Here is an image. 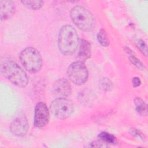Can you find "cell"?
<instances>
[{
    "instance_id": "obj_13",
    "label": "cell",
    "mask_w": 148,
    "mask_h": 148,
    "mask_svg": "<svg viewBox=\"0 0 148 148\" xmlns=\"http://www.w3.org/2000/svg\"><path fill=\"white\" fill-rule=\"evenodd\" d=\"M21 2L26 8L31 10H38L40 9L44 3L43 1H21Z\"/></svg>"
},
{
    "instance_id": "obj_15",
    "label": "cell",
    "mask_w": 148,
    "mask_h": 148,
    "mask_svg": "<svg viewBox=\"0 0 148 148\" xmlns=\"http://www.w3.org/2000/svg\"><path fill=\"white\" fill-rule=\"evenodd\" d=\"M99 138L106 143H114L116 142V138L114 135L106 132H102L99 135Z\"/></svg>"
},
{
    "instance_id": "obj_6",
    "label": "cell",
    "mask_w": 148,
    "mask_h": 148,
    "mask_svg": "<svg viewBox=\"0 0 148 148\" xmlns=\"http://www.w3.org/2000/svg\"><path fill=\"white\" fill-rule=\"evenodd\" d=\"M67 75L72 83L80 86L87 80L88 71L83 62L77 61L69 65L67 69Z\"/></svg>"
},
{
    "instance_id": "obj_14",
    "label": "cell",
    "mask_w": 148,
    "mask_h": 148,
    "mask_svg": "<svg viewBox=\"0 0 148 148\" xmlns=\"http://www.w3.org/2000/svg\"><path fill=\"white\" fill-rule=\"evenodd\" d=\"M97 38L98 42L103 47H107L109 45V39L106 36L105 31L103 29H101L98 32Z\"/></svg>"
},
{
    "instance_id": "obj_3",
    "label": "cell",
    "mask_w": 148,
    "mask_h": 148,
    "mask_svg": "<svg viewBox=\"0 0 148 148\" xmlns=\"http://www.w3.org/2000/svg\"><path fill=\"white\" fill-rule=\"evenodd\" d=\"M70 16L73 23L80 29L90 32L94 29L95 20L92 14L86 8L77 5L72 8Z\"/></svg>"
},
{
    "instance_id": "obj_18",
    "label": "cell",
    "mask_w": 148,
    "mask_h": 148,
    "mask_svg": "<svg viewBox=\"0 0 148 148\" xmlns=\"http://www.w3.org/2000/svg\"><path fill=\"white\" fill-rule=\"evenodd\" d=\"M129 60L131 62L132 64H133L135 66H136L138 68L140 69H144V65L142 64V62L138 59L137 58L134 54H129Z\"/></svg>"
},
{
    "instance_id": "obj_1",
    "label": "cell",
    "mask_w": 148,
    "mask_h": 148,
    "mask_svg": "<svg viewBox=\"0 0 148 148\" xmlns=\"http://www.w3.org/2000/svg\"><path fill=\"white\" fill-rule=\"evenodd\" d=\"M79 45V37L75 28L69 24L63 25L58 34V47L60 52L66 56L75 53Z\"/></svg>"
},
{
    "instance_id": "obj_8",
    "label": "cell",
    "mask_w": 148,
    "mask_h": 148,
    "mask_svg": "<svg viewBox=\"0 0 148 148\" xmlns=\"http://www.w3.org/2000/svg\"><path fill=\"white\" fill-rule=\"evenodd\" d=\"M28 121L24 115H20L15 118L10 125V132L17 136L25 135L28 131Z\"/></svg>"
},
{
    "instance_id": "obj_11",
    "label": "cell",
    "mask_w": 148,
    "mask_h": 148,
    "mask_svg": "<svg viewBox=\"0 0 148 148\" xmlns=\"http://www.w3.org/2000/svg\"><path fill=\"white\" fill-rule=\"evenodd\" d=\"M91 54V47L90 43L85 39H82L80 43V47L78 53V57L80 61H85L89 58Z\"/></svg>"
},
{
    "instance_id": "obj_7",
    "label": "cell",
    "mask_w": 148,
    "mask_h": 148,
    "mask_svg": "<svg viewBox=\"0 0 148 148\" xmlns=\"http://www.w3.org/2000/svg\"><path fill=\"white\" fill-rule=\"evenodd\" d=\"M50 120V111L46 103L40 102L35 107L34 125L36 128L46 126Z\"/></svg>"
},
{
    "instance_id": "obj_4",
    "label": "cell",
    "mask_w": 148,
    "mask_h": 148,
    "mask_svg": "<svg viewBox=\"0 0 148 148\" xmlns=\"http://www.w3.org/2000/svg\"><path fill=\"white\" fill-rule=\"evenodd\" d=\"M19 58L25 69L30 73H36L42 68V57L40 53L32 47H28L22 50Z\"/></svg>"
},
{
    "instance_id": "obj_5",
    "label": "cell",
    "mask_w": 148,
    "mask_h": 148,
    "mask_svg": "<svg viewBox=\"0 0 148 148\" xmlns=\"http://www.w3.org/2000/svg\"><path fill=\"white\" fill-rule=\"evenodd\" d=\"M50 110L55 117L65 119L72 114L73 105L72 102L66 98H57L51 103Z\"/></svg>"
},
{
    "instance_id": "obj_16",
    "label": "cell",
    "mask_w": 148,
    "mask_h": 148,
    "mask_svg": "<svg viewBox=\"0 0 148 148\" xmlns=\"http://www.w3.org/2000/svg\"><path fill=\"white\" fill-rule=\"evenodd\" d=\"M99 87L104 91H110L113 87V84L112 81L108 77H103L100 80Z\"/></svg>"
},
{
    "instance_id": "obj_17",
    "label": "cell",
    "mask_w": 148,
    "mask_h": 148,
    "mask_svg": "<svg viewBox=\"0 0 148 148\" xmlns=\"http://www.w3.org/2000/svg\"><path fill=\"white\" fill-rule=\"evenodd\" d=\"M134 43L140 52H142V53L145 56H147V47L146 43L141 39H136L134 40Z\"/></svg>"
},
{
    "instance_id": "obj_10",
    "label": "cell",
    "mask_w": 148,
    "mask_h": 148,
    "mask_svg": "<svg viewBox=\"0 0 148 148\" xmlns=\"http://www.w3.org/2000/svg\"><path fill=\"white\" fill-rule=\"evenodd\" d=\"M0 17L2 20L10 19L14 14L16 6L12 1H0Z\"/></svg>"
},
{
    "instance_id": "obj_20",
    "label": "cell",
    "mask_w": 148,
    "mask_h": 148,
    "mask_svg": "<svg viewBox=\"0 0 148 148\" xmlns=\"http://www.w3.org/2000/svg\"><path fill=\"white\" fill-rule=\"evenodd\" d=\"M132 134H134L135 136H137L139 138H142V134L136 129L132 130Z\"/></svg>"
},
{
    "instance_id": "obj_19",
    "label": "cell",
    "mask_w": 148,
    "mask_h": 148,
    "mask_svg": "<svg viewBox=\"0 0 148 148\" xmlns=\"http://www.w3.org/2000/svg\"><path fill=\"white\" fill-rule=\"evenodd\" d=\"M132 83L134 87H137L141 84V80L138 77H134L132 80Z\"/></svg>"
},
{
    "instance_id": "obj_9",
    "label": "cell",
    "mask_w": 148,
    "mask_h": 148,
    "mask_svg": "<svg viewBox=\"0 0 148 148\" xmlns=\"http://www.w3.org/2000/svg\"><path fill=\"white\" fill-rule=\"evenodd\" d=\"M52 91L57 98H66L72 93V87L67 79L61 78L54 83Z\"/></svg>"
},
{
    "instance_id": "obj_12",
    "label": "cell",
    "mask_w": 148,
    "mask_h": 148,
    "mask_svg": "<svg viewBox=\"0 0 148 148\" xmlns=\"http://www.w3.org/2000/svg\"><path fill=\"white\" fill-rule=\"evenodd\" d=\"M134 104L138 114L143 116L147 115V105L142 99L140 97H136L134 99Z\"/></svg>"
},
{
    "instance_id": "obj_2",
    "label": "cell",
    "mask_w": 148,
    "mask_h": 148,
    "mask_svg": "<svg viewBox=\"0 0 148 148\" xmlns=\"http://www.w3.org/2000/svg\"><path fill=\"white\" fill-rule=\"evenodd\" d=\"M1 72L5 77L16 86L24 87L28 83V77L25 72L12 60H8L1 64Z\"/></svg>"
}]
</instances>
